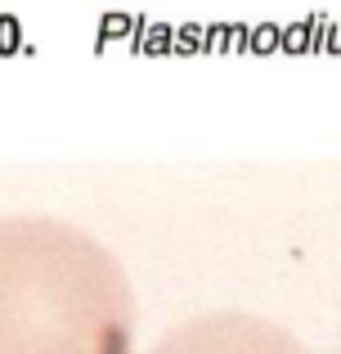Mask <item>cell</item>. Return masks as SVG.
<instances>
[{
  "instance_id": "1",
  "label": "cell",
  "mask_w": 341,
  "mask_h": 354,
  "mask_svg": "<svg viewBox=\"0 0 341 354\" xmlns=\"http://www.w3.org/2000/svg\"><path fill=\"white\" fill-rule=\"evenodd\" d=\"M135 296L113 251L50 216L0 220V354H131Z\"/></svg>"
},
{
  "instance_id": "2",
  "label": "cell",
  "mask_w": 341,
  "mask_h": 354,
  "mask_svg": "<svg viewBox=\"0 0 341 354\" xmlns=\"http://www.w3.org/2000/svg\"><path fill=\"white\" fill-rule=\"evenodd\" d=\"M149 354H306V346L270 319L225 310L180 323Z\"/></svg>"
}]
</instances>
